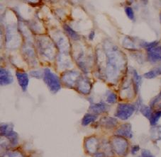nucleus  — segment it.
I'll use <instances>...</instances> for the list:
<instances>
[{"instance_id": "25", "label": "nucleus", "mask_w": 161, "mask_h": 157, "mask_svg": "<svg viewBox=\"0 0 161 157\" xmlns=\"http://www.w3.org/2000/svg\"><path fill=\"white\" fill-rule=\"evenodd\" d=\"M160 101H161V91H160V92L158 93V95H157L155 97H154L151 101V103H150V106H151V108H153V107L155 106V105H156L158 102H160Z\"/></svg>"}, {"instance_id": "27", "label": "nucleus", "mask_w": 161, "mask_h": 157, "mask_svg": "<svg viewBox=\"0 0 161 157\" xmlns=\"http://www.w3.org/2000/svg\"><path fill=\"white\" fill-rule=\"evenodd\" d=\"M158 41H154V42H152V43H145L143 45V47H145L147 50H148V49H151L156 47L158 45Z\"/></svg>"}, {"instance_id": "8", "label": "nucleus", "mask_w": 161, "mask_h": 157, "mask_svg": "<svg viewBox=\"0 0 161 157\" xmlns=\"http://www.w3.org/2000/svg\"><path fill=\"white\" fill-rule=\"evenodd\" d=\"M13 82V76L9 70L4 68L0 69V84L1 86L12 84Z\"/></svg>"}, {"instance_id": "32", "label": "nucleus", "mask_w": 161, "mask_h": 157, "mask_svg": "<svg viewBox=\"0 0 161 157\" xmlns=\"http://www.w3.org/2000/svg\"><path fill=\"white\" fill-rule=\"evenodd\" d=\"M160 22H161V12L160 13Z\"/></svg>"}, {"instance_id": "23", "label": "nucleus", "mask_w": 161, "mask_h": 157, "mask_svg": "<svg viewBox=\"0 0 161 157\" xmlns=\"http://www.w3.org/2000/svg\"><path fill=\"white\" fill-rule=\"evenodd\" d=\"M117 101V96L114 93L110 92L109 94L107 95V102L109 103H115Z\"/></svg>"}, {"instance_id": "33", "label": "nucleus", "mask_w": 161, "mask_h": 157, "mask_svg": "<svg viewBox=\"0 0 161 157\" xmlns=\"http://www.w3.org/2000/svg\"><path fill=\"white\" fill-rule=\"evenodd\" d=\"M160 107H161V103H160Z\"/></svg>"}, {"instance_id": "34", "label": "nucleus", "mask_w": 161, "mask_h": 157, "mask_svg": "<svg viewBox=\"0 0 161 157\" xmlns=\"http://www.w3.org/2000/svg\"><path fill=\"white\" fill-rule=\"evenodd\" d=\"M152 157H153V156H152Z\"/></svg>"}, {"instance_id": "2", "label": "nucleus", "mask_w": 161, "mask_h": 157, "mask_svg": "<svg viewBox=\"0 0 161 157\" xmlns=\"http://www.w3.org/2000/svg\"><path fill=\"white\" fill-rule=\"evenodd\" d=\"M43 81L48 89L53 93H58L61 89L60 79L58 76L53 72H52L48 68H46L44 70Z\"/></svg>"}, {"instance_id": "19", "label": "nucleus", "mask_w": 161, "mask_h": 157, "mask_svg": "<svg viewBox=\"0 0 161 157\" xmlns=\"http://www.w3.org/2000/svg\"><path fill=\"white\" fill-rule=\"evenodd\" d=\"M151 133L153 139L157 140V141L161 140V126L155 127V128H152Z\"/></svg>"}, {"instance_id": "31", "label": "nucleus", "mask_w": 161, "mask_h": 157, "mask_svg": "<svg viewBox=\"0 0 161 157\" xmlns=\"http://www.w3.org/2000/svg\"><path fill=\"white\" fill-rule=\"evenodd\" d=\"M94 37V31H92V32L90 33V35H89V38H90V40H93Z\"/></svg>"}, {"instance_id": "4", "label": "nucleus", "mask_w": 161, "mask_h": 157, "mask_svg": "<svg viewBox=\"0 0 161 157\" xmlns=\"http://www.w3.org/2000/svg\"><path fill=\"white\" fill-rule=\"evenodd\" d=\"M112 147L119 156H126L128 150V142L126 139L119 136L114 137L112 139Z\"/></svg>"}, {"instance_id": "30", "label": "nucleus", "mask_w": 161, "mask_h": 157, "mask_svg": "<svg viewBox=\"0 0 161 157\" xmlns=\"http://www.w3.org/2000/svg\"><path fill=\"white\" fill-rule=\"evenodd\" d=\"M30 74L32 76L36 77V78H40L41 76V74L38 72V71H31V72H30Z\"/></svg>"}, {"instance_id": "22", "label": "nucleus", "mask_w": 161, "mask_h": 157, "mask_svg": "<svg viewBox=\"0 0 161 157\" xmlns=\"http://www.w3.org/2000/svg\"><path fill=\"white\" fill-rule=\"evenodd\" d=\"M160 118H161V111H158L156 113H154L152 115L151 119H150V123H151V125H156Z\"/></svg>"}, {"instance_id": "3", "label": "nucleus", "mask_w": 161, "mask_h": 157, "mask_svg": "<svg viewBox=\"0 0 161 157\" xmlns=\"http://www.w3.org/2000/svg\"><path fill=\"white\" fill-rule=\"evenodd\" d=\"M136 106L130 103H120L118 105L115 113L116 118L122 120H126L134 114Z\"/></svg>"}, {"instance_id": "26", "label": "nucleus", "mask_w": 161, "mask_h": 157, "mask_svg": "<svg viewBox=\"0 0 161 157\" xmlns=\"http://www.w3.org/2000/svg\"><path fill=\"white\" fill-rule=\"evenodd\" d=\"M2 157H24L22 154L18 151H12V152H8L6 154H4Z\"/></svg>"}, {"instance_id": "11", "label": "nucleus", "mask_w": 161, "mask_h": 157, "mask_svg": "<svg viewBox=\"0 0 161 157\" xmlns=\"http://www.w3.org/2000/svg\"><path fill=\"white\" fill-rule=\"evenodd\" d=\"M86 149L88 151V152L92 154L97 153V151L98 149V142L96 138L94 137H90L89 138L85 143Z\"/></svg>"}, {"instance_id": "24", "label": "nucleus", "mask_w": 161, "mask_h": 157, "mask_svg": "<svg viewBox=\"0 0 161 157\" xmlns=\"http://www.w3.org/2000/svg\"><path fill=\"white\" fill-rule=\"evenodd\" d=\"M125 12H126L128 18L131 20H134V12L133 9L131 7H126L125 8Z\"/></svg>"}, {"instance_id": "12", "label": "nucleus", "mask_w": 161, "mask_h": 157, "mask_svg": "<svg viewBox=\"0 0 161 157\" xmlns=\"http://www.w3.org/2000/svg\"><path fill=\"white\" fill-rule=\"evenodd\" d=\"M108 110V106L104 103H98L93 104L90 107V111L95 114H100L106 112Z\"/></svg>"}, {"instance_id": "20", "label": "nucleus", "mask_w": 161, "mask_h": 157, "mask_svg": "<svg viewBox=\"0 0 161 157\" xmlns=\"http://www.w3.org/2000/svg\"><path fill=\"white\" fill-rule=\"evenodd\" d=\"M11 130H13V125L12 124H2L1 125V135L5 136Z\"/></svg>"}, {"instance_id": "15", "label": "nucleus", "mask_w": 161, "mask_h": 157, "mask_svg": "<svg viewBox=\"0 0 161 157\" xmlns=\"http://www.w3.org/2000/svg\"><path fill=\"white\" fill-rule=\"evenodd\" d=\"M7 138L9 139L11 144L12 146H16L18 144V140H19V137L18 134L16 133H15L14 130H11L7 134H5V136Z\"/></svg>"}, {"instance_id": "18", "label": "nucleus", "mask_w": 161, "mask_h": 157, "mask_svg": "<svg viewBox=\"0 0 161 157\" xmlns=\"http://www.w3.org/2000/svg\"><path fill=\"white\" fill-rule=\"evenodd\" d=\"M140 111L142 113V115H144L146 118H148V120L151 119L152 115L153 114V110L151 106H143L141 108Z\"/></svg>"}, {"instance_id": "28", "label": "nucleus", "mask_w": 161, "mask_h": 157, "mask_svg": "<svg viewBox=\"0 0 161 157\" xmlns=\"http://www.w3.org/2000/svg\"><path fill=\"white\" fill-rule=\"evenodd\" d=\"M141 157H152V154L148 150H143L141 153Z\"/></svg>"}, {"instance_id": "5", "label": "nucleus", "mask_w": 161, "mask_h": 157, "mask_svg": "<svg viewBox=\"0 0 161 157\" xmlns=\"http://www.w3.org/2000/svg\"><path fill=\"white\" fill-rule=\"evenodd\" d=\"M76 85L77 89L78 90L80 93H83V94L86 95L90 92L92 89V84L88 79L80 77L79 80L77 81Z\"/></svg>"}, {"instance_id": "9", "label": "nucleus", "mask_w": 161, "mask_h": 157, "mask_svg": "<svg viewBox=\"0 0 161 157\" xmlns=\"http://www.w3.org/2000/svg\"><path fill=\"white\" fill-rule=\"evenodd\" d=\"M148 59L152 62L161 61V46H156L155 48L147 50Z\"/></svg>"}, {"instance_id": "14", "label": "nucleus", "mask_w": 161, "mask_h": 157, "mask_svg": "<svg viewBox=\"0 0 161 157\" xmlns=\"http://www.w3.org/2000/svg\"><path fill=\"white\" fill-rule=\"evenodd\" d=\"M161 74V67H155L154 69H153L151 71H148L144 74L143 76L145 77L146 79H154L155 77L159 76Z\"/></svg>"}, {"instance_id": "10", "label": "nucleus", "mask_w": 161, "mask_h": 157, "mask_svg": "<svg viewBox=\"0 0 161 157\" xmlns=\"http://www.w3.org/2000/svg\"><path fill=\"white\" fill-rule=\"evenodd\" d=\"M118 136L126 137L128 138H131L133 137L132 127L129 123H125L119 127V128L116 132Z\"/></svg>"}, {"instance_id": "16", "label": "nucleus", "mask_w": 161, "mask_h": 157, "mask_svg": "<svg viewBox=\"0 0 161 157\" xmlns=\"http://www.w3.org/2000/svg\"><path fill=\"white\" fill-rule=\"evenodd\" d=\"M97 119V115L91 113H87L84 115L82 120V125L83 126H87L90 123L94 122Z\"/></svg>"}, {"instance_id": "21", "label": "nucleus", "mask_w": 161, "mask_h": 157, "mask_svg": "<svg viewBox=\"0 0 161 157\" xmlns=\"http://www.w3.org/2000/svg\"><path fill=\"white\" fill-rule=\"evenodd\" d=\"M133 80H134L135 84V86L136 87V90H138V87H139L141 84V82H142V78L138 75L137 71L136 70H134V73H133Z\"/></svg>"}, {"instance_id": "7", "label": "nucleus", "mask_w": 161, "mask_h": 157, "mask_svg": "<svg viewBox=\"0 0 161 157\" xmlns=\"http://www.w3.org/2000/svg\"><path fill=\"white\" fill-rule=\"evenodd\" d=\"M16 76L18 80L19 85L21 88L22 91H23V92H26L27 90V87L29 82L28 74L26 72H24V71H19L16 72Z\"/></svg>"}, {"instance_id": "29", "label": "nucleus", "mask_w": 161, "mask_h": 157, "mask_svg": "<svg viewBox=\"0 0 161 157\" xmlns=\"http://www.w3.org/2000/svg\"><path fill=\"white\" fill-rule=\"evenodd\" d=\"M139 149H140V147L138 145L133 146L132 149H131V154L135 155V154H136L138 151H139Z\"/></svg>"}, {"instance_id": "17", "label": "nucleus", "mask_w": 161, "mask_h": 157, "mask_svg": "<svg viewBox=\"0 0 161 157\" xmlns=\"http://www.w3.org/2000/svg\"><path fill=\"white\" fill-rule=\"evenodd\" d=\"M64 29H65V32L67 33V34L70 36L72 39L75 40H77L80 39V35H78L77 32H75L74 30L68 26L67 24L64 25Z\"/></svg>"}, {"instance_id": "1", "label": "nucleus", "mask_w": 161, "mask_h": 157, "mask_svg": "<svg viewBox=\"0 0 161 157\" xmlns=\"http://www.w3.org/2000/svg\"><path fill=\"white\" fill-rule=\"evenodd\" d=\"M122 56L117 50L112 49L108 55L107 65V74L109 79H114L121 67Z\"/></svg>"}, {"instance_id": "6", "label": "nucleus", "mask_w": 161, "mask_h": 157, "mask_svg": "<svg viewBox=\"0 0 161 157\" xmlns=\"http://www.w3.org/2000/svg\"><path fill=\"white\" fill-rule=\"evenodd\" d=\"M80 78V74L77 71H69L68 73L64 74L63 79L66 84L72 86L73 84L76 85Z\"/></svg>"}, {"instance_id": "13", "label": "nucleus", "mask_w": 161, "mask_h": 157, "mask_svg": "<svg viewBox=\"0 0 161 157\" xmlns=\"http://www.w3.org/2000/svg\"><path fill=\"white\" fill-rule=\"evenodd\" d=\"M117 120L114 118H109L106 117L102 118L101 120V124L102 125L106 128L107 129H111L114 128V127L117 125Z\"/></svg>"}]
</instances>
